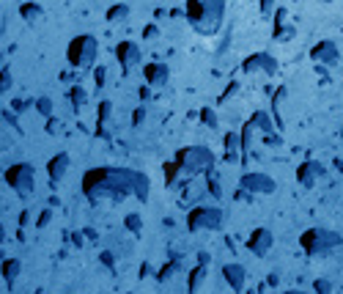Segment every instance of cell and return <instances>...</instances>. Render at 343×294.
<instances>
[{
    "label": "cell",
    "instance_id": "cell-1",
    "mask_svg": "<svg viewBox=\"0 0 343 294\" xmlns=\"http://www.w3.org/2000/svg\"><path fill=\"white\" fill-rule=\"evenodd\" d=\"M83 190L88 192L91 198H124L127 192H137L140 198H146L148 192V179L132 171H115V168H96L88 171L83 179Z\"/></svg>",
    "mask_w": 343,
    "mask_h": 294
},
{
    "label": "cell",
    "instance_id": "cell-2",
    "mask_svg": "<svg viewBox=\"0 0 343 294\" xmlns=\"http://www.w3.org/2000/svg\"><path fill=\"white\" fill-rule=\"evenodd\" d=\"M223 14V0H190L187 3V17L190 22L204 33H211Z\"/></svg>",
    "mask_w": 343,
    "mask_h": 294
},
{
    "label": "cell",
    "instance_id": "cell-3",
    "mask_svg": "<svg viewBox=\"0 0 343 294\" xmlns=\"http://www.w3.org/2000/svg\"><path fill=\"white\" fill-rule=\"evenodd\" d=\"M176 165L184 168L187 173H198V171H211V154L206 148H187L176 157Z\"/></svg>",
    "mask_w": 343,
    "mask_h": 294
},
{
    "label": "cell",
    "instance_id": "cell-4",
    "mask_svg": "<svg viewBox=\"0 0 343 294\" xmlns=\"http://www.w3.org/2000/svg\"><path fill=\"white\" fill-rule=\"evenodd\" d=\"M96 55V41L91 36H77L69 44V61L74 66H91Z\"/></svg>",
    "mask_w": 343,
    "mask_h": 294
},
{
    "label": "cell",
    "instance_id": "cell-5",
    "mask_svg": "<svg viewBox=\"0 0 343 294\" xmlns=\"http://www.w3.org/2000/svg\"><path fill=\"white\" fill-rule=\"evenodd\" d=\"M341 242V237L338 234H332V231H324V228H310L302 237V248L308 250V253H321V250L332 248V245Z\"/></svg>",
    "mask_w": 343,
    "mask_h": 294
},
{
    "label": "cell",
    "instance_id": "cell-6",
    "mask_svg": "<svg viewBox=\"0 0 343 294\" xmlns=\"http://www.w3.org/2000/svg\"><path fill=\"white\" fill-rule=\"evenodd\" d=\"M6 182L14 187V190L19 192V195H28V192L33 190V168L31 165H11L6 171Z\"/></svg>",
    "mask_w": 343,
    "mask_h": 294
},
{
    "label": "cell",
    "instance_id": "cell-7",
    "mask_svg": "<svg viewBox=\"0 0 343 294\" xmlns=\"http://www.w3.org/2000/svg\"><path fill=\"white\" fill-rule=\"evenodd\" d=\"M220 220H223L220 209L198 206V209H192V212H190L187 223H190V228H192V231H201V228H217V225H220Z\"/></svg>",
    "mask_w": 343,
    "mask_h": 294
},
{
    "label": "cell",
    "instance_id": "cell-8",
    "mask_svg": "<svg viewBox=\"0 0 343 294\" xmlns=\"http://www.w3.org/2000/svg\"><path fill=\"white\" fill-rule=\"evenodd\" d=\"M241 184L247 187V190H253V192H269L274 187V182L269 179V176H264V173H247V176L241 179Z\"/></svg>",
    "mask_w": 343,
    "mask_h": 294
},
{
    "label": "cell",
    "instance_id": "cell-9",
    "mask_svg": "<svg viewBox=\"0 0 343 294\" xmlns=\"http://www.w3.org/2000/svg\"><path fill=\"white\" fill-rule=\"evenodd\" d=\"M247 245H250V250L258 253V256H264V253L269 250V245H272V234H269L267 228H258V231L250 234V242Z\"/></svg>",
    "mask_w": 343,
    "mask_h": 294
},
{
    "label": "cell",
    "instance_id": "cell-10",
    "mask_svg": "<svg viewBox=\"0 0 343 294\" xmlns=\"http://www.w3.org/2000/svg\"><path fill=\"white\" fill-rule=\"evenodd\" d=\"M115 52H118V58L124 61V69H129V66H132L135 61L140 58V55H137V47H135L132 41H124V44H118V50H115Z\"/></svg>",
    "mask_w": 343,
    "mask_h": 294
},
{
    "label": "cell",
    "instance_id": "cell-11",
    "mask_svg": "<svg viewBox=\"0 0 343 294\" xmlns=\"http://www.w3.org/2000/svg\"><path fill=\"white\" fill-rule=\"evenodd\" d=\"M223 272H225V281H228L231 286H234L236 292H239L241 283H244V269H241L239 264H228V267H225Z\"/></svg>",
    "mask_w": 343,
    "mask_h": 294
},
{
    "label": "cell",
    "instance_id": "cell-12",
    "mask_svg": "<svg viewBox=\"0 0 343 294\" xmlns=\"http://www.w3.org/2000/svg\"><path fill=\"white\" fill-rule=\"evenodd\" d=\"M66 168H69V157H66V154H58V157H52V160H50L47 171H50L52 179H61V176L66 173Z\"/></svg>",
    "mask_w": 343,
    "mask_h": 294
},
{
    "label": "cell",
    "instance_id": "cell-13",
    "mask_svg": "<svg viewBox=\"0 0 343 294\" xmlns=\"http://www.w3.org/2000/svg\"><path fill=\"white\" fill-rule=\"evenodd\" d=\"M146 77H148V83L159 85V83H165L168 80V69L165 66H159V64H148L146 66Z\"/></svg>",
    "mask_w": 343,
    "mask_h": 294
},
{
    "label": "cell",
    "instance_id": "cell-14",
    "mask_svg": "<svg viewBox=\"0 0 343 294\" xmlns=\"http://www.w3.org/2000/svg\"><path fill=\"white\" fill-rule=\"evenodd\" d=\"M316 173H321V165H316V162H308V165H302V171H299V179L305 182V184H310Z\"/></svg>",
    "mask_w": 343,
    "mask_h": 294
},
{
    "label": "cell",
    "instance_id": "cell-15",
    "mask_svg": "<svg viewBox=\"0 0 343 294\" xmlns=\"http://www.w3.org/2000/svg\"><path fill=\"white\" fill-rule=\"evenodd\" d=\"M313 58H327V64H332L335 61V47L332 44H321L313 50Z\"/></svg>",
    "mask_w": 343,
    "mask_h": 294
},
{
    "label": "cell",
    "instance_id": "cell-16",
    "mask_svg": "<svg viewBox=\"0 0 343 294\" xmlns=\"http://www.w3.org/2000/svg\"><path fill=\"white\" fill-rule=\"evenodd\" d=\"M225 148H228V157H236V148H239V138H236V135H228V138H225Z\"/></svg>",
    "mask_w": 343,
    "mask_h": 294
},
{
    "label": "cell",
    "instance_id": "cell-17",
    "mask_svg": "<svg viewBox=\"0 0 343 294\" xmlns=\"http://www.w3.org/2000/svg\"><path fill=\"white\" fill-rule=\"evenodd\" d=\"M71 102H74V108H83V102H85V91H83V88H71Z\"/></svg>",
    "mask_w": 343,
    "mask_h": 294
},
{
    "label": "cell",
    "instance_id": "cell-18",
    "mask_svg": "<svg viewBox=\"0 0 343 294\" xmlns=\"http://www.w3.org/2000/svg\"><path fill=\"white\" fill-rule=\"evenodd\" d=\"M3 272H6V278H17L19 261H6V264H3Z\"/></svg>",
    "mask_w": 343,
    "mask_h": 294
},
{
    "label": "cell",
    "instance_id": "cell-19",
    "mask_svg": "<svg viewBox=\"0 0 343 294\" xmlns=\"http://www.w3.org/2000/svg\"><path fill=\"white\" fill-rule=\"evenodd\" d=\"M22 14H25L28 19H36V17H41V8H38V6H31V3H28V6H22Z\"/></svg>",
    "mask_w": 343,
    "mask_h": 294
},
{
    "label": "cell",
    "instance_id": "cell-20",
    "mask_svg": "<svg viewBox=\"0 0 343 294\" xmlns=\"http://www.w3.org/2000/svg\"><path fill=\"white\" fill-rule=\"evenodd\" d=\"M129 14V8L127 6H115V8H110V19H124Z\"/></svg>",
    "mask_w": 343,
    "mask_h": 294
},
{
    "label": "cell",
    "instance_id": "cell-21",
    "mask_svg": "<svg viewBox=\"0 0 343 294\" xmlns=\"http://www.w3.org/2000/svg\"><path fill=\"white\" fill-rule=\"evenodd\" d=\"M201 278H204V267H198L195 272H192V281H190V292H195L198 283H201Z\"/></svg>",
    "mask_w": 343,
    "mask_h": 294
},
{
    "label": "cell",
    "instance_id": "cell-22",
    "mask_svg": "<svg viewBox=\"0 0 343 294\" xmlns=\"http://www.w3.org/2000/svg\"><path fill=\"white\" fill-rule=\"evenodd\" d=\"M316 292L318 294H330V283H327V281H316Z\"/></svg>",
    "mask_w": 343,
    "mask_h": 294
},
{
    "label": "cell",
    "instance_id": "cell-23",
    "mask_svg": "<svg viewBox=\"0 0 343 294\" xmlns=\"http://www.w3.org/2000/svg\"><path fill=\"white\" fill-rule=\"evenodd\" d=\"M38 110H41V113H50V99H38Z\"/></svg>",
    "mask_w": 343,
    "mask_h": 294
},
{
    "label": "cell",
    "instance_id": "cell-24",
    "mask_svg": "<svg viewBox=\"0 0 343 294\" xmlns=\"http://www.w3.org/2000/svg\"><path fill=\"white\" fill-rule=\"evenodd\" d=\"M127 225L132 231H137V225H140V220H137V215H132V218H127Z\"/></svg>",
    "mask_w": 343,
    "mask_h": 294
},
{
    "label": "cell",
    "instance_id": "cell-25",
    "mask_svg": "<svg viewBox=\"0 0 343 294\" xmlns=\"http://www.w3.org/2000/svg\"><path fill=\"white\" fill-rule=\"evenodd\" d=\"M102 80H104V69L99 66V69H96V85H102Z\"/></svg>",
    "mask_w": 343,
    "mask_h": 294
},
{
    "label": "cell",
    "instance_id": "cell-26",
    "mask_svg": "<svg viewBox=\"0 0 343 294\" xmlns=\"http://www.w3.org/2000/svg\"><path fill=\"white\" fill-rule=\"evenodd\" d=\"M204 121H209V124H214V113H209V110H204Z\"/></svg>",
    "mask_w": 343,
    "mask_h": 294
},
{
    "label": "cell",
    "instance_id": "cell-27",
    "mask_svg": "<svg viewBox=\"0 0 343 294\" xmlns=\"http://www.w3.org/2000/svg\"><path fill=\"white\" fill-rule=\"evenodd\" d=\"M291 294H305V292H291Z\"/></svg>",
    "mask_w": 343,
    "mask_h": 294
}]
</instances>
